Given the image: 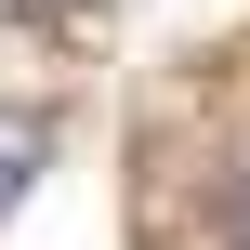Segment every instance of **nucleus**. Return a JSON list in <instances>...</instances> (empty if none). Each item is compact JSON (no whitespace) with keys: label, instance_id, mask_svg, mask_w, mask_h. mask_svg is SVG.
I'll return each instance as SVG.
<instances>
[{"label":"nucleus","instance_id":"1","mask_svg":"<svg viewBox=\"0 0 250 250\" xmlns=\"http://www.w3.org/2000/svg\"><path fill=\"white\" fill-rule=\"evenodd\" d=\"M40 158H53V119H40V105H0V211L40 185Z\"/></svg>","mask_w":250,"mask_h":250},{"label":"nucleus","instance_id":"2","mask_svg":"<svg viewBox=\"0 0 250 250\" xmlns=\"http://www.w3.org/2000/svg\"><path fill=\"white\" fill-rule=\"evenodd\" d=\"M0 13H53V0H0Z\"/></svg>","mask_w":250,"mask_h":250}]
</instances>
